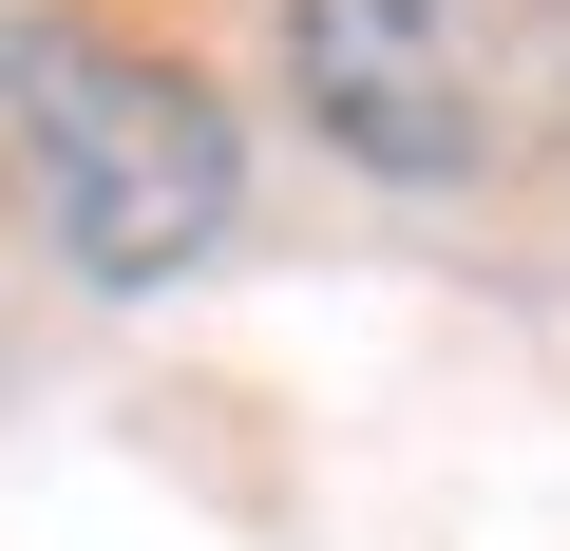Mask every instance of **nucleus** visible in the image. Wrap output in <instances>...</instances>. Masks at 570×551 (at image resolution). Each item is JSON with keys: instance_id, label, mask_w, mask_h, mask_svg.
I'll list each match as a JSON object with an SVG mask.
<instances>
[{"instance_id": "obj_1", "label": "nucleus", "mask_w": 570, "mask_h": 551, "mask_svg": "<svg viewBox=\"0 0 570 551\" xmlns=\"http://www.w3.org/2000/svg\"><path fill=\"white\" fill-rule=\"evenodd\" d=\"M285 96L400 190H475L570 134V0H285Z\"/></svg>"}, {"instance_id": "obj_2", "label": "nucleus", "mask_w": 570, "mask_h": 551, "mask_svg": "<svg viewBox=\"0 0 570 551\" xmlns=\"http://www.w3.org/2000/svg\"><path fill=\"white\" fill-rule=\"evenodd\" d=\"M0 115H20V171H39V209L96 286H171V266L228 247V115L153 39L0 20Z\"/></svg>"}]
</instances>
